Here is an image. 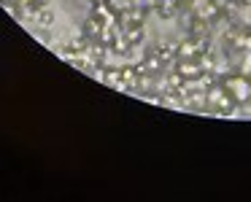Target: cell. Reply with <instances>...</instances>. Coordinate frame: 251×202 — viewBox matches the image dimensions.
<instances>
[{
	"label": "cell",
	"instance_id": "obj_17",
	"mask_svg": "<svg viewBox=\"0 0 251 202\" xmlns=\"http://www.w3.org/2000/svg\"><path fill=\"white\" fill-rule=\"evenodd\" d=\"M33 3H35V6H41V8H46V6L51 3V0H33Z\"/></svg>",
	"mask_w": 251,
	"mask_h": 202
},
{
	"label": "cell",
	"instance_id": "obj_1",
	"mask_svg": "<svg viewBox=\"0 0 251 202\" xmlns=\"http://www.w3.org/2000/svg\"><path fill=\"white\" fill-rule=\"evenodd\" d=\"M205 94H208V111H211V113H219V116H232L235 111V97L232 94L227 92V87H224L222 81H213L211 87L205 89Z\"/></svg>",
	"mask_w": 251,
	"mask_h": 202
},
{
	"label": "cell",
	"instance_id": "obj_13",
	"mask_svg": "<svg viewBox=\"0 0 251 202\" xmlns=\"http://www.w3.org/2000/svg\"><path fill=\"white\" fill-rule=\"evenodd\" d=\"M125 35H127V41H130L132 46H138L143 38H146V27H143V24H132V27L125 30Z\"/></svg>",
	"mask_w": 251,
	"mask_h": 202
},
{
	"label": "cell",
	"instance_id": "obj_10",
	"mask_svg": "<svg viewBox=\"0 0 251 202\" xmlns=\"http://www.w3.org/2000/svg\"><path fill=\"white\" fill-rule=\"evenodd\" d=\"M122 81H125L127 89H138V84H141V73L135 70V65L122 67Z\"/></svg>",
	"mask_w": 251,
	"mask_h": 202
},
{
	"label": "cell",
	"instance_id": "obj_6",
	"mask_svg": "<svg viewBox=\"0 0 251 202\" xmlns=\"http://www.w3.org/2000/svg\"><path fill=\"white\" fill-rule=\"evenodd\" d=\"M165 65H168V62H165L157 51H154V54H149V57H143V73H149V76H162Z\"/></svg>",
	"mask_w": 251,
	"mask_h": 202
},
{
	"label": "cell",
	"instance_id": "obj_3",
	"mask_svg": "<svg viewBox=\"0 0 251 202\" xmlns=\"http://www.w3.org/2000/svg\"><path fill=\"white\" fill-rule=\"evenodd\" d=\"M92 14H95V17H98L103 24H105V27H111V24H119V11H116L114 6H111V0L95 3V6H92Z\"/></svg>",
	"mask_w": 251,
	"mask_h": 202
},
{
	"label": "cell",
	"instance_id": "obj_18",
	"mask_svg": "<svg viewBox=\"0 0 251 202\" xmlns=\"http://www.w3.org/2000/svg\"><path fill=\"white\" fill-rule=\"evenodd\" d=\"M229 3H238V6H246V3H249V0H229Z\"/></svg>",
	"mask_w": 251,
	"mask_h": 202
},
{
	"label": "cell",
	"instance_id": "obj_7",
	"mask_svg": "<svg viewBox=\"0 0 251 202\" xmlns=\"http://www.w3.org/2000/svg\"><path fill=\"white\" fill-rule=\"evenodd\" d=\"M197 54H200V51H197L195 38H189V35H186L184 41H178V49H176V60H195Z\"/></svg>",
	"mask_w": 251,
	"mask_h": 202
},
{
	"label": "cell",
	"instance_id": "obj_5",
	"mask_svg": "<svg viewBox=\"0 0 251 202\" xmlns=\"http://www.w3.org/2000/svg\"><path fill=\"white\" fill-rule=\"evenodd\" d=\"M176 70H178L184 78H200L202 73H205V70H202V65L197 62V57H195V60H176Z\"/></svg>",
	"mask_w": 251,
	"mask_h": 202
},
{
	"label": "cell",
	"instance_id": "obj_4",
	"mask_svg": "<svg viewBox=\"0 0 251 202\" xmlns=\"http://www.w3.org/2000/svg\"><path fill=\"white\" fill-rule=\"evenodd\" d=\"M146 17H149V11H146V8L130 6L127 11H122V14H119V24L127 30V27H132V24H143V22H146Z\"/></svg>",
	"mask_w": 251,
	"mask_h": 202
},
{
	"label": "cell",
	"instance_id": "obj_14",
	"mask_svg": "<svg viewBox=\"0 0 251 202\" xmlns=\"http://www.w3.org/2000/svg\"><path fill=\"white\" fill-rule=\"evenodd\" d=\"M38 24H41V27H51V24H54V14H51L49 8H41V14H38Z\"/></svg>",
	"mask_w": 251,
	"mask_h": 202
},
{
	"label": "cell",
	"instance_id": "obj_12",
	"mask_svg": "<svg viewBox=\"0 0 251 202\" xmlns=\"http://www.w3.org/2000/svg\"><path fill=\"white\" fill-rule=\"evenodd\" d=\"M105 84L119 89V92H125L127 87H125V81H122V67H108V70H105Z\"/></svg>",
	"mask_w": 251,
	"mask_h": 202
},
{
	"label": "cell",
	"instance_id": "obj_2",
	"mask_svg": "<svg viewBox=\"0 0 251 202\" xmlns=\"http://www.w3.org/2000/svg\"><path fill=\"white\" fill-rule=\"evenodd\" d=\"M222 84L227 87V92L235 97L238 105H251V78L240 76V73H227L222 78Z\"/></svg>",
	"mask_w": 251,
	"mask_h": 202
},
{
	"label": "cell",
	"instance_id": "obj_9",
	"mask_svg": "<svg viewBox=\"0 0 251 202\" xmlns=\"http://www.w3.org/2000/svg\"><path fill=\"white\" fill-rule=\"evenodd\" d=\"M103 27H105V24L100 22V19L95 17V14H89V17H87V22H84V30H81V33H84V35H89V38H100Z\"/></svg>",
	"mask_w": 251,
	"mask_h": 202
},
{
	"label": "cell",
	"instance_id": "obj_11",
	"mask_svg": "<svg viewBox=\"0 0 251 202\" xmlns=\"http://www.w3.org/2000/svg\"><path fill=\"white\" fill-rule=\"evenodd\" d=\"M130 49H132V44L130 41H127V35H125V30H122V33H116V38H114V44H111V51H114V54H130Z\"/></svg>",
	"mask_w": 251,
	"mask_h": 202
},
{
	"label": "cell",
	"instance_id": "obj_19",
	"mask_svg": "<svg viewBox=\"0 0 251 202\" xmlns=\"http://www.w3.org/2000/svg\"><path fill=\"white\" fill-rule=\"evenodd\" d=\"M92 3H103V0H92Z\"/></svg>",
	"mask_w": 251,
	"mask_h": 202
},
{
	"label": "cell",
	"instance_id": "obj_15",
	"mask_svg": "<svg viewBox=\"0 0 251 202\" xmlns=\"http://www.w3.org/2000/svg\"><path fill=\"white\" fill-rule=\"evenodd\" d=\"M105 70H108V67H103V62H100V65H95L92 70H89V76L95 78V81H100V84H105Z\"/></svg>",
	"mask_w": 251,
	"mask_h": 202
},
{
	"label": "cell",
	"instance_id": "obj_8",
	"mask_svg": "<svg viewBox=\"0 0 251 202\" xmlns=\"http://www.w3.org/2000/svg\"><path fill=\"white\" fill-rule=\"evenodd\" d=\"M232 65H235V73L251 78V51H235Z\"/></svg>",
	"mask_w": 251,
	"mask_h": 202
},
{
	"label": "cell",
	"instance_id": "obj_16",
	"mask_svg": "<svg viewBox=\"0 0 251 202\" xmlns=\"http://www.w3.org/2000/svg\"><path fill=\"white\" fill-rule=\"evenodd\" d=\"M35 41H38V44H46V46H49V38H46L44 33H35Z\"/></svg>",
	"mask_w": 251,
	"mask_h": 202
}]
</instances>
